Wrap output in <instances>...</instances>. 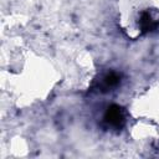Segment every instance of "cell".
I'll use <instances>...</instances> for the list:
<instances>
[{"label": "cell", "mask_w": 159, "mask_h": 159, "mask_svg": "<svg viewBox=\"0 0 159 159\" xmlns=\"http://www.w3.org/2000/svg\"><path fill=\"white\" fill-rule=\"evenodd\" d=\"M104 119H106V122L109 125H112V127H119L122 124V122H123V114H122L120 108L117 107V106H113V107L108 108Z\"/></svg>", "instance_id": "obj_1"}]
</instances>
